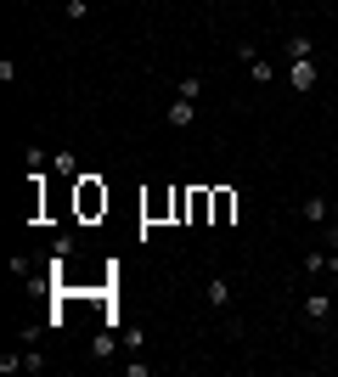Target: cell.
Masks as SVG:
<instances>
[{
    "label": "cell",
    "mask_w": 338,
    "mask_h": 377,
    "mask_svg": "<svg viewBox=\"0 0 338 377\" xmlns=\"http://www.w3.org/2000/svg\"><path fill=\"white\" fill-rule=\"evenodd\" d=\"M305 271H338L333 253H305Z\"/></svg>",
    "instance_id": "8fae6325"
},
{
    "label": "cell",
    "mask_w": 338,
    "mask_h": 377,
    "mask_svg": "<svg viewBox=\"0 0 338 377\" xmlns=\"http://www.w3.org/2000/svg\"><path fill=\"white\" fill-rule=\"evenodd\" d=\"M203 299L214 304V310H226V304H231V282H226V276H214V282L203 288Z\"/></svg>",
    "instance_id": "ba28073f"
},
{
    "label": "cell",
    "mask_w": 338,
    "mask_h": 377,
    "mask_svg": "<svg viewBox=\"0 0 338 377\" xmlns=\"http://www.w3.org/2000/svg\"><path fill=\"white\" fill-rule=\"evenodd\" d=\"M186 226H214V186H192V214Z\"/></svg>",
    "instance_id": "3957f363"
},
{
    "label": "cell",
    "mask_w": 338,
    "mask_h": 377,
    "mask_svg": "<svg viewBox=\"0 0 338 377\" xmlns=\"http://www.w3.org/2000/svg\"><path fill=\"white\" fill-rule=\"evenodd\" d=\"M305 310H310V315H333V304H327V293H310V299H305Z\"/></svg>",
    "instance_id": "4fadbf2b"
},
{
    "label": "cell",
    "mask_w": 338,
    "mask_h": 377,
    "mask_svg": "<svg viewBox=\"0 0 338 377\" xmlns=\"http://www.w3.org/2000/svg\"><path fill=\"white\" fill-rule=\"evenodd\" d=\"M107 203H113V197H107L102 175H80V180H74V214H80L84 226H96V220L107 214Z\"/></svg>",
    "instance_id": "6da1fadb"
},
{
    "label": "cell",
    "mask_w": 338,
    "mask_h": 377,
    "mask_svg": "<svg viewBox=\"0 0 338 377\" xmlns=\"http://www.w3.org/2000/svg\"><path fill=\"white\" fill-rule=\"evenodd\" d=\"M192 113H197V102H192V96H175V107H169V124H175V130H186V124H192Z\"/></svg>",
    "instance_id": "52a82bcc"
},
{
    "label": "cell",
    "mask_w": 338,
    "mask_h": 377,
    "mask_svg": "<svg viewBox=\"0 0 338 377\" xmlns=\"http://www.w3.org/2000/svg\"><path fill=\"white\" fill-rule=\"evenodd\" d=\"M305 220H327V197H305Z\"/></svg>",
    "instance_id": "7c38bea8"
},
{
    "label": "cell",
    "mask_w": 338,
    "mask_h": 377,
    "mask_svg": "<svg viewBox=\"0 0 338 377\" xmlns=\"http://www.w3.org/2000/svg\"><path fill=\"white\" fill-rule=\"evenodd\" d=\"M288 84H293V90H310V84H316V57H293Z\"/></svg>",
    "instance_id": "5b68a950"
},
{
    "label": "cell",
    "mask_w": 338,
    "mask_h": 377,
    "mask_svg": "<svg viewBox=\"0 0 338 377\" xmlns=\"http://www.w3.org/2000/svg\"><path fill=\"white\" fill-rule=\"evenodd\" d=\"M237 57H243V62H249V74H254V84H271V79H276V68H271V62H265V57H259V51H254V45H237Z\"/></svg>",
    "instance_id": "277c9868"
},
{
    "label": "cell",
    "mask_w": 338,
    "mask_h": 377,
    "mask_svg": "<svg viewBox=\"0 0 338 377\" xmlns=\"http://www.w3.org/2000/svg\"><path fill=\"white\" fill-rule=\"evenodd\" d=\"M186 214H192V186H175V220L186 226Z\"/></svg>",
    "instance_id": "9c48e42d"
},
{
    "label": "cell",
    "mask_w": 338,
    "mask_h": 377,
    "mask_svg": "<svg viewBox=\"0 0 338 377\" xmlns=\"http://www.w3.org/2000/svg\"><path fill=\"white\" fill-rule=\"evenodd\" d=\"M231 214H237V192L214 186V226H231Z\"/></svg>",
    "instance_id": "8992f818"
},
{
    "label": "cell",
    "mask_w": 338,
    "mask_h": 377,
    "mask_svg": "<svg viewBox=\"0 0 338 377\" xmlns=\"http://www.w3.org/2000/svg\"><path fill=\"white\" fill-rule=\"evenodd\" d=\"M62 11H68V17H74V23H80L84 11H90V0H68V6H62Z\"/></svg>",
    "instance_id": "5bb4252c"
},
{
    "label": "cell",
    "mask_w": 338,
    "mask_h": 377,
    "mask_svg": "<svg viewBox=\"0 0 338 377\" xmlns=\"http://www.w3.org/2000/svg\"><path fill=\"white\" fill-rule=\"evenodd\" d=\"M288 57H316V45H310V34H293V40H288Z\"/></svg>",
    "instance_id": "30bf717a"
},
{
    "label": "cell",
    "mask_w": 338,
    "mask_h": 377,
    "mask_svg": "<svg viewBox=\"0 0 338 377\" xmlns=\"http://www.w3.org/2000/svg\"><path fill=\"white\" fill-rule=\"evenodd\" d=\"M141 220H147V226H164V220H175V186L141 192Z\"/></svg>",
    "instance_id": "7a4b0ae2"
}]
</instances>
